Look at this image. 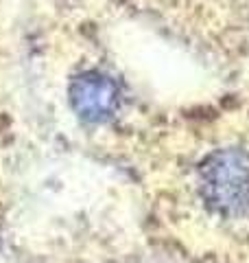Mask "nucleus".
<instances>
[{
    "label": "nucleus",
    "instance_id": "obj_1",
    "mask_svg": "<svg viewBox=\"0 0 249 263\" xmlns=\"http://www.w3.org/2000/svg\"><path fill=\"white\" fill-rule=\"evenodd\" d=\"M201 184L208 206L240 217L249 211V154L236 149L214 154Z\"/></svg>",
    "mask_w": 249,
    "mask_h": 263
},
{
    "label": "nucleus",
    "instance_id": "obj_2",
    "mask_svg": "<svg viewBox=\"0 0 249 263\" xmlns=\"http://www.w3.org/2000/svg\"><path fill=\"white\" fill-rule=\"evenodd\" d=\"M74 108L88 121H101L110 117L116 108V90L107 79L103 77H83L74 86Z\"/></svg>",
    "mask_w": 249,
    "mask_h": 263
}]
</instances>
